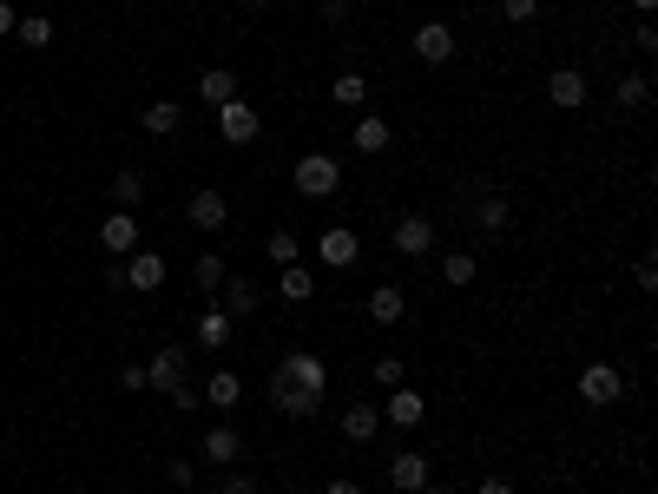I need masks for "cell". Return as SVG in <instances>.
<instances>
[{
  "label": "cell",
  "mask_w": 658,
  "mask_h": 494,
  "mask_svg": "<svg viewBox=\"0 0 658 494\" xmlns=\"http://www.w3.org/2000/svg\"><path fill=\"white\" fill-rule=\"evenodd\" d=\"M455 211H468L474 231H507V224H514V198L487 192L481 178H461V185H455Z\"/></svg>",
  "instance_id": "cell-1"
},
{
  "label": "cell",
  "mask_w": 658,
  "mask_h": 494,
  "mask_svg": "<svg viewBox=\"0 0 658 494\" xmlns=\"http://www.w3.org/2000/svg\"><path fill=\"white\" fill-rule=\"evenodd\" d=\"M270 383H290V389H303V396H329V369H323V356L290 350L277 369H270Z\"/></svg>",
  "instance_id": "cell-2"
},
{
  "label": "cell",
  "mask_w": 658,
  "mask_h": 494,
  "mask_svg": "<svg viewBox=\"0 0 658 494\" xmlns=\"http://www.w3.org/2000/svg\"><path fill=\"white\" fill-rule=\"evenodd\" d=\"M290 185H297L303 198H329L336 185H343V165L329 159V152H303V159L290 165Z\"/></svg>",
  "instance_id": "cell-3"
},
{
  "label": "cell",
  "mask_w": 658,
  "mask_h": 494,
  "mask_svg": "<svg viewBox=\"0 0 658 494\" xmlns=\"http://www.w3.org/2000/svg\"><path fill=\"white\" fill-rule=\"evenodd\" d=\"M389 244H395V257H428V251H435V218H428V211H408V218H395Z\"/></svg>",
  "instance_id": "cell-4"
},
{
  "label": "cell",
  "mask_w": 658,
  "mask_h": 494,
  "mask_svg": "<svg viewBox=\"0 0 658 494\" xmlns=\"http://www.w3.org/2000/svg\"><path fill=\"white\" fill-rule=\"evenodd\" d=\"M218 132H224V145H251L257 132H264V119H257L251 99L237 93V99H224V106H218Z\"/></svg>",
  "instance_id": "cell-5"
},
{
  "label": "cell",
  "mask_w": 658,
  "mask_h": 494,
  "mask_svg": "<svg viewBox=\"0 0 658 494\" xmlns=\"http://www.w3.org/2000/svg\"><path fill=\"white\" fill-rule=\"evenodd\" d=\"M580 396L593 402V409H612V402L626 396V376H619L612 363H586L580 369Z\"/></svg>",
  "instance_id": "cell-6"
},
{
  "label": "cell",
  "mask_w": 658,
  "mask_h": 494,
  "mask_svg": "<svg viewBox=\"0 0 658 494\" xmlns=\"http://www.w3.org/2000/svg\"><path fill=\"white\" fill-rule=\"evenodd\" d=\"M408 47H415V60H428V66H448V60H455V27H448V20H422Z\"/></svg>",
  "instance_id": "cell-7"
},
{
  "label": "cell",
  "mask_w": 658,
  "mask_h": 494,
  "mask_svg": "<svg viewBox=\"0 0 658 494\" xmlns=\"http://www.w3.org/2000/svg\"><path fill=\"white\" fill-rule=\"evenodd\" d=\"M547 99H553L560 112H580L586 99H593V86H586L580 66H553V73H547Z\"/></svg>",
  "instance_id": "cell-8"
},
{
  "label": "cell",
  "mask_w": 658,
  "mask_h": 494,
  "mask_svg": "<svg viewBox=\"0 0 658 494\" xmlns=\"http://www.w3.org/2000/svg\"><path fill=\"white\" fill-rule=\"evenodd\" d=\"M356 231H349V224H329L323 238H316V264H323V271H349V264H356Z\"/></svg>",
  "instance_id": "cell-9"
},
{
  "label": "cell",
  "mask_w": 658,
  "mask_h": 494,
  "mask_svg": "<svg viewBox=\"0 0 658 494\" xmlns=\"http://www.w3.org/2000/svg\"><path fill=\"white\" fill-rule=\"evenodd\" d=\"M382 422H395V429H422V422H428V402H422V389H415V383L389 389V402H382Z\"/></svg>",
  "instance_id": "cell-10"
},
{
  "label": "cell",
  "mask_w": 658,
  "mask_h": 494,
  "mask_svg": "<svg viewBox=\"0 0 658 494\" xmlns=\"http://www.w3.org/2000/svg\"><path fill=\"white\" fill-rule=\"evenodd\" d=\"M178 383H191V356L185 350H158L152 363H145V389H165V396H172Z\"/></svg>",
  "instance_id": "cell-11"
},
{
  "label": "cell",
  "mask_w": 658,
  "mask_h": 494,
  "mask_svg": "<svg viewBox=\"0 0 658 494\" xmlns=\"http://www.w3.org/2000/svg\"><path fill=\"white\" fill-rule=\"evenodd\" d=\"M185 218H191V231H204V238H211V231H224V224H231V205H224V192H191V198H185Z\"/></svg>",
  "instance_id": "cell-12"
},
{
  "label": "cell",
  "mask_w": 658,
  "mask_h": 494,
  "mask_svg": "<svg viewBox=\"0 0 658 494\" xmlns=\"http://www.w3.org/2000/svg\"><path fill=\"white\" fill-rule=\"evenodd\" d=\"M389 488H395V494H422V488H428V455H422V448L389 455Z\"/></svg>",
  "instance_id": "cell-13"
},
{
  "label": "cell",
  "mask_w": 658,
  "mask_h": 494,
  "mask_svg": "<svg viewBox=\"0 0 658 494\" xmlns=\"http://www.w3.org/2000/svg\"><path fill=\"white\" fill-rule=\"evenodd\" d=\"M99 251L132 257V251H139V218H132V211H112V218L99 224Z\"/></svg>",
  "instance_id": "cell-14"
},
{
  "label": "cell",
  "mask_w": 658,
  "mask_h": 494,
  "mask_svg": "<svg viewBox=\"0 0 658 494\" xmlns=\"http://www.w3.org/2000/svg\"><path fill=\"white\" fill-rule=\"evenodd\" d=\"M119 264H126V290H145V297H152V290L165 284V257L158 251H132V257H119Z\"/></svg>",
  "instance_id": "cell-15"
},
{
  "label": "cell",
  "mask_w": 658,
  "mask_h": 494,
  "mask_svg": "<svg viewBox=\"0 0 658 494\" xmlns=\"http://www.w3.org/2000/svg\"><path fill=\"white\" fill-rule=\"evenodd\" d=\"M362 152V159H382V152H389L395 145V132H389V119H376V112H362L356 119V139H349Z\"/></svg>",
  "instance_id": "cell-16"
},
{
  "label": "cell",
  "mask_w": 658,
  "mask_h": 494,
  "mask_svg": "<svg viewBox=\"0 0 658 494\" xmlns=\"http://www.w3.org/2000/svg\"><path fill=\"white\" fill-rule=\"evenodd\" d=\"M198 455H204V462H218V468H231L237 455H244V435H237L231 422H218V429H211V435L198 442Z\"/></svg>",
  "instance_id": "cell-17"
},
{
  "label": "cell",
  "mask_w": 658,
  "mask_h": 494,
  "mask_svg": "<svg viewBox=\"0 0 658 494\" xmlns=\"http://www.w3.org/2000/svg\"><path fill=\"white\" fill-rule=\"evenodd\" d=\"M139 126L152 132V139H172V132L185 126V106H178V99H152V106L139 112Z\"/></svg>",
  "instance_id": "cell-18"
},
{
  "label": "cell",
  "mask_w": 658,
  "mask_h": 494,
  "mask_svg": "<svg viewBox=\"0 0 658 494\" xmlns=\"http://www.w3.org/2000/svg\"><path fill=\"white\" fill-rule=\"evenodd\" d=\"M218 297H224L218 310H224L231 323H237V317H251V310H257V284H251V277H224V284H218Z\"/></svg>",
  "instance_id": "cell-19"
},
{
  "label": "cell",
  "mask_w": 658,
  "mask_h": 494,
  "mask_svg": "<svg viewBox=\"0 0 658 494\" xmlns=\"http://www.w3.org/2000/svg\"><path fill=\"white\" fill-rule=\"evenodd\" d=\"M382 435V409H369V402H356V409H343V442H376Z\"/></svg>",
  "instance_id": "cell-20"
},
{
  "label": "cell",
  "mask_w": 658,
  "mask_h": 494,
  "mask_svg": "<svg viewBox=\"0 0 658 494\" xmlns=\"http://www.w3.org/2000/svg\"><path fill=\"white\" fill-rule=\"evenodd\" d=\"M198 396H204V409H231V402L244 396V383H237V369H211V383H204Z\"/></svg>",
  "instance_id": "cell-21"
},
{
  "label": "cell",
  "mask_w": 658,
  "mask_h": 494,
  "mask_svg": "<svg viewBox=\"0 0 658 494\" xmlns=\"http://www.w3.org/2000/svg\"><path fill=\"white\" fill-rule=\"evenodd\" d=\"M198 99H204V106H224V99H237V73H231V66H211V73H198Z\"/></svg>",
  "instance_id": "cell-22"
},
{
  "label": "cell",
  "mask_w": 658,
  "mask_h": 494,
  "mask_svg": "<svg viewBox=\"0 0 658 494\" xmlns=\"http://www.w3.org/2000/svg\"><path fill=\"white\" fill-rule=\"evenodd\" d=\"M369 317H376V323H402L408 317V297L395 284H376V290H369Z\"/></svg>",
  "instance_id": "cell-23"
},
{
  "label": "cell",
  "mask_w": 658,
  "mask_h": 494,
  "mask_svg": "<svg viewBox=\"0 0 658 494\" xmlns=\"http://www.w3.org/2000/svg\"><path fill=\"white\" fill-rule=\"evenodd\" d=\"M231 330L237 323L224 317V310H198V343L204 350H231Z\"/></svg>",
  "instance_id": "cell-24"
},
{
  "label": "cell",
  "mask_w": 658,
  "mask_h": 494,
  "mask_svg": "<svg viewBox=\"0 0 658 494\" xmlns=\"http://www.w3.org/2000/svg\"><path fill=\"white\" fill-rule=\"evenodd\" d=\"M474 277H481V257H474V251H448V257H441V284L468 290Z\"/></svg>",
  "instance_id": "cell-25"
},
{
  "label": "cell",
  "mask_w": 658,
  "mask_h": 494,
  "mask_svg": "<svg viewBox=\"0 0 658 494\" xmlns=\"http://www.w3.org/2000/svg\"><path fill=\"white\" fill-rule=\"evenodd\" d=\"M264 257L277 264V271H290V264H303V244H297V231H283V224H277V231L264 238Z\"/></svg>",
  "instance_id": "cell-26"
},
{
  "label": "cell",
  "mask_w": 658,
  "mask_h": 494,
  "mask_svg": "<svg viewBox=\"0 0 658 494\" xmlns=\"http://www.w3.org/2000/svg\"><path fill=\"white\" fill-rule=\"evenodd\" d=\"M329 99L349 106V112H362L369 106V80H362V73H336V80H329Z\"/></svg>",
  "instance_id": "cell-27"
},
{
  "label": "cell",
  "mask_w": 658,
  "mask_h": 494,
  "mask_svg": "<svg viewBox=\"0 0 658 494\" xmlns=\"http://www.w3.org/2000/svg\"><path fill=\"white\" fill-rule=\"evenodd\" d=\"M277 290H283V303H310L316 297V271L310 264H290V271L277 277Z\"/></svg>",
  "instance_id": "cell-28"
},
{
  "label": "cell",
  "mask_w": 658,
  "mask_h": 494,
  "mask_svg": "<svg viewBox=\"0 0 658 494\" xmlns=\"http://www.w3.org/2000/svg\"><path fill=\"white\" fill-rule=\"evenodd\" d=\"M191 277H198V297H218V284L231 271H224V257L218 251H198V264H191Z\"/></svg>",
  "instance_id": "cell-29"
},
{
  "label": "cell",
  "mask_w": 658,
  "mask_h": 494,
  "mask_svg": "<svg viewBox=\"0 0 658 494\" xmlns=\"http://www.w3.org/2000/svg\"><path fill=\"white\" fill-rule=\"evenodd\" d=\"M112 205H119V211H132V205H145V178H139V172H132V165H126V172H119V178H112Z\"/></svg>",
  "instance_id": "cell-30"
},
{
  "label": "cell",
  "mask_w": 658,
  "mask_h": 494,
  "mask_svg": "<svg viewBox=\"0 0 658 494\" xmlns=\"http://www.w3.org/2000/svg\"><path fill=\"white\" fill-rule=\"evenodd\" d=\"M14 40H20V47H47V40H53V20H47V14L14 20Z\"/></svg>",
  "instance_id": "cell-31"
},
{
  "label": "cell",
  "mask_w": 658,
  "mask_h": 494,
  "mask_svg": "<svg viewBox=\"0 0 658 494\" xmlns=\"http://www.w3.org/2000/svg\"><path fill=\"white\" fill-rule=\"evenodd\" d=\"M645 99H652V80H645V73H626V80H619V106H632V112H639Z\"/></svg>",
  "instance_id": "cell-32"
},
{
  "label": "cell",
  "mask_w": 658,
  "mask_h": 494,
  "mask_svg": "<svg viewBox=\"0 0 658 494\" xmlns=\"http://www.w3.org/2000/svg\"><path fill=\"white\" fill-rule=\"evenodd\" d=\"M376 383H382V389H402V383H408L402 356H376Z\"/></svg>",
  "instance_id": "cell-33"
},
{
  "label": "cell",
  "mask_w": 658,
  "mask_h": 494,
  "mask_svg": "<svg viewBox=\"0 0 658 494\" xmlns=\"http://www.w3.org/2000/svg\"><path fill=\"white\" fill-rule=\"evenodd\" d=\"M501 14L514 20V27H527V20H540V0H501Z\"/></svg>",
  "instance_id": "cell-34"
},
{
  "label": "cell",
  "mask_w": 658,
  "mask_h": 494,
  "mask_svg": "<svg viewBox=\"0 0 658 494\" xmlns=\"http://www.w3.org/2000/svg\"><path fill=\"white\" fill-rule=\"evenodd\" d=\"M218 494H257V475H244V468H231V475H224V488Z\"/></svg>",
  "instance_id": "cell-35"
},
{
  "label": "cell",
  "mask_w": 658,
  "mask_h": 494,
  "mask_svg": "<svg viewBox=\"0 0 658 494\" xmlns=\"http://www.w3.org/2000/svg\"><path fill=\"white\" fill-rule=\"evenodd\" d=\"M165 481H172V488H191V481H198V462H172V468H165Z\"/></svg>",
  "instance_id": "cell-36"
},
{
  "label": "cell",
  "mask_w": 658,
  "mask_h": 494,
  "mask_svg": "<svg viewBox=\"0 0 658 494\" xmlns=\"http://www.w3.org/2000/svg\"><path fill=\"white\" fill-rule=\"evenodd\" d=\"M632 277H639V290H658V264H652V257H639V264H632Z\"/></svg>",
  "instance_id": "cell-37"
},
{
  "label": "cell",
  "mask_w": 658,
  "mask_h": 494,
  "mask_svg": "<svg viewBox=\"0 0 658 494\" xmlns=\"http://www.w3.org/2000/svg\"><path fill=\"white\" fill-rule=\"evenodd\" d=\"M632 47H639L645 60H652V53H658V27H639V33H632Z\"/></svg>",
  "instance_id": "cell-38"
},
{
  "label": "cell",
  "mask_w": 658,
  "mask_h": 494,
  "mask_svg": "<svg viewBox=\"0 0 658 494\" xmlns=\"http://www.w3.org/2000/svg\"><path fill=\"white\" fill-rule=\"evenodd\" d=\"M323 20H329V27H343V20H349V0H323Z\"/></svg>",
  "instance_id": "cell-39"
},
{
  "label": "cell",
  "mask_w": 658,
  "mask_h": 494,
  "mask_svg": "<svg viewBox=\"0 0 658 494\" xmlns=\"http://www.w3.org/2000/svg\"><path fill=\"white\" fill-rule=\"evenodd\" d=\"M474 494H514V481H501V475H487V481H481V488H474Z\"/></svg>",
  "instance_id": "cell-40"
},
{
  "label": "cell",
  "mask_w": 658,
  "mask_h": 494,
  "mask_svg": "<svg viewBox=\"0 0 658 494\" xmlns=\"http://www.w3.org/2000/svg\"><path fill=\"white\" fill-rule=\"evenodd\" d=\"M14 20H20V14H14V0H0V40L14 33Z\"/></svg>",
  "instance_id": "cell-41"
},
{
  "label": "cell",
  "mask_w": 658,
  "mask_h": 494,
  "mask_svg": "<svg viewBox=\"0 0 658 494\" xmlns=\"http://www.w3.org/2000/svg\"><path fill=\"white\" fill-rule=\"evenodd\" d=\"M329 494H362V481H349V475H336V481H329Z\"/></svg>",
  "instance_id": "cell-42"
},
{
  "label": "cell",
  "mask_w": 658,
  "mask_h": 494,
  "mask_svg": "<svg viewBox=\"0 0 658 494\" xmlns=\"http://www.w3.org/2000/svg\"><path fill=\"white\" fill-rule=\"evenodd\" d=\"M422 494H455V488H441V481H428V488H422Z\"/></svg>",
  "instance_id": "cell-43"
},
{
  "label": "cell",
  "mask_w": 658,
  "mask_h": 494,
  "mask_svg": "<svg viewBox=\"0 0 658 494\" xmlns=\"http://www.w3.org/2000/svg\"><path fill=\"white\" fill-rule=\"evenodd\" d=\"M632 7H639V14H652V7H658V0H632Z\"/></svg>",
  "instance_id": "cell-44"
},
{
  "label": "cell",
  "mask_w": 658,
  "mask_h": 494,
  "mask_svg": "<svg viewBox=\"0 0 658 494\" xmlns=\"http://www.w3.org/2000/svg\"><path fill=\"white\" fill-rule=\"evenodd\" d=\"M251 7H257V14H264V7H277V0H251Z\"/></svg>",
  "instance_id": "cell-45"
},
{
  "label": "cell",
  "mask_w": 658,
  "mask_h": 494,
  "mask_svg": "<svg viewBox=\"0 0 658 494\" xmlns=\"http://www.w3.org/2000/svg\"><path fill=\"white\" fill-rule=\"evenodd\" d=\"M0 494H7V488H0Z\"/></svg>",
  "instance_id": "cell-46"
}]
</instances>
